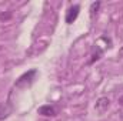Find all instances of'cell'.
Segmentation results:
<instances>
[{
    "label": "cell",
    "instance_id": "6da1fadb",
    "mask_svg": "<svg viewBox=\"0 0 123 121\" xmlns=\"http://www.w3.org/2000/svg\"><path fill=\"white\" fill-rule=\"evenodd\" d=\"M36 74H37V70H34V68H33V70H29L27 73L22 74V76L16 80L14 86L19 87V88H26V87H29V86H31V83H33Z\"/></svg>",
    "mask_w": 123,
    "mask_h": 121
},
{
    "label": "cell",
    "instance_id": "7a4b0ae2",
    "mask_svg": "<svg viewBox=\"0 0 123 121\" xmlns=\"http://www.w3.org/2000/svg\"><path fill=\"white\" fill-rule=\"evenodd\" d=\"M79 11H80V6H79V4H73V6H70V7L67 9V11H66L64 22H66L67 24H72V23L77 19Z\"/></svg>",
    "mask_w": 123,
    "mask_h": 121
},
{
    "label": "cell",
    "instance_id": "3957f363",
    "mask_svg": "<svg viewBox=\"0 0 123 121\" xmlns=\"http://www.w3.org/2000/svg\"><path fill=\"white\" fill-rule=\"evenodd\" d=\"M109 107H110V100H109L107 97H100V98L96 101V104H94V110H96L99 114H105V113L109 110Z\"/></svg>",
    "mask_w": 123,
    "mask_h": 121
},
{
    "label": "cell",
    "instance_id": "277c9868",
    "mask_svg": "<svg viewBox=\"0 0 123 121\" xmlns=\"http://www.w3.org/2000/svg\"><path fill=\"white\" fill-rule=\"evenodd\" d=\"M56 108L50 104H46V105H42L39 108V114L40 116H44V117H55L56 116Z\"/></svg>",
    "mask_w": 123,
    "mask_h": 121
},
{
    "label": "cell",
    "instance_id": "5b68a950",
    "mask_svg": "<svg viewBox=\"0 0 123 121\" xmlns=\"http://www.w3.org/2000/svg\"><path fill=\"white\" fill-rule=\"evenodd\" d=\"M10 113H12V110L7 104H0V121L7 118L10 116Z\"/></svg>",
    "mask_w": 123,
    "mask_h": 121
},
{
    "label": "cell",
    "instance_id": "8992f818",
    "mask_svg": "<svg viewBox=\"0 0 123 121\" xmlns=\"http://www.w3.org/2000/svg\"><path fill=\"white\" fill-rule=\"evenodd\" d=\"M100 4H102L100 1H94V3H92V6H90V16H92V17L94 16V13H96V11L99 10Z\"/></svg>",
    "mask_w": 123,
    "mask_h": 121
},
{
    "label": "cell",
    "instance_id": "52a82bcc",
    "mask_svg": "<svg viewBox=\"0 0 123 121\" xmlns=\"http://www.w3.org/2000/svg\"><path fill=\"white\" fill-rule=\"evenodd\" d=\"M100 56H102V50H100V49H97V53L92 56V60L89 61V64H93L94 61H97L99 59H100Z\"/></svg>",
    "mask_w": 123,
    "mask_h": 121
},
{
    "label": "cell",
    "instance_id": "ba28073f",
    "mask_svg": "<svg viewBox=\"0 0 123 121\" xmlns=\"http://www.w3.org/2000/svg\"><path fill=\"white\" fill-rule=\"evenodd\" d=\"M7 19H10V13H7V14L1 13V14H0V20H7Z\"/></svg>",
    "mask_w": 123,
    "mask_h": 121
},
{
    "label": "cell",
    "instance_id": "9c48e42d",
    "mask_svg": "<svg viewBox=\"0 0 123 121\" xmlns=\"http://www.w3.org/2000/svg\"><path fill=\"white\" fill-rule=\"evenodd\" d=\"M119 56H120V57L123 59V47L120 49V50H119Z\"/></svg>",
    "mask_w": 123,
    "mask_h": 121
},
{
    "label": "cell",
    "instance_id": "30bf717a",
    "mask_svg": "<svg viewBox=\"0 0 123 121\" xmlns=\"http://www.w3.org/2000/svg\"><path fill=\"white\" fill-rule=\"evenodd\" d=\"M119 103H120V104H123V97H120V100H119Z\"/></svg>",
    "mask_w": 123,
    "mask_h": 121
}]
</instances>
